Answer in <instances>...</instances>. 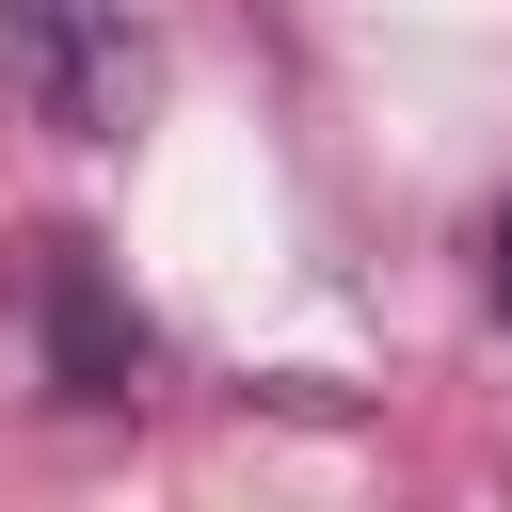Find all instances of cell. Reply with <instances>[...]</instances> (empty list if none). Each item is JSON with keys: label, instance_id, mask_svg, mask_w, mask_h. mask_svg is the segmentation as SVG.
I'll use <instances>...</instances> for the list:
<instances>
[{"label": "cell", "instance_id": "obj_1", "mask_svg": "<svg viewBox=\"0 0 512 512\" xmlns=\"http://www.w3.org/2000/svg\"><path fill=\"white\" fill-rule=\"evenodd\" d=\"M0 96L48 144H128V112H144V0H0Z\"/></svg>", "mask_w": 512, "mask_h": 512}, {"label": "cell", "instance_id": "obj_2", "mask_svg": "<svg viewBox=\"0 0 512 512\" xmlns=\"http://www.w3.org/2000/svg\"><path fill=\"white\" fill-rule=\"evenodd\" d=\"M16 304H32V336H48V384H64V400H96V416H112V400H144V320L112 304L96 240H64V224H48V240L16 256Z\"/></svg>", "mask_w": 512, "mask_h": 512}, {"label": "cell", "instance_id": "obj_3", "mask_svg": "<svg viewBox=\"0 0 512 512\" xmlns=\"http://www.w3.org/2000/svg\"><path fill=\"white\" fill-rule=\"evenodd\" d=\"M496 320H512V208H496Z\"/></svg>", "mask_w": 512, "mask_h": 512}]
</instances>
